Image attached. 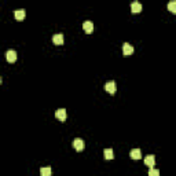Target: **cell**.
I'll list each match as a JSON object with an SVG mask.
<instances>
[{
    "label": "cell",
    "instance_id": "cell-1",
    "mask_svg": "<svg viewBox=\"0 0 176 176\" xmlns=\"http://www.w3.org/2000/svg\"><path fill=\"white\" fill-rule=\"evenodd\" d=\"M122 54L125 55V57L132 55V54H134V47H132L131 44H128V43H125V44L122 45Z\"/></svg>",
    "mask_w": 176,
    "mask_h": 176
},
{
    "label": "cell",
    "instance_id": "cell-2",
    "mask_svg": "<svg viewBox=\"0 0 176 176\" xmlns=\"http://www.w3.org/2000/svg\"><path fill=\"white\" fill-rule=\"evenodd\" d=\"M105 90L108 91L109 94H114L117 90V87H116V83L114 81H108V83L105 84Z\"/></svg>",
    "mask_w": 176,
    "mask_h": 176
},
{
    "label": "cell",
    "instance_id": "cell-3",
    "mask_svg": "<svg viewBox=\"0 0 176 176\" xmlns=\"http://www.w3.org/2000/svg\"><path fill=\"white\" fill-rule=\"evenodd\" d=\"M73 147H75V150H77V151H81V150L84 149V142H83V139H80V138H76V139L73 140Z\"/></svg>",
    "mask_w": 176,
    "mask_h": 176
},
{
    "label": "cell",
    "instance_id": "cell-4",
    "mask_svg": "<svg viewBox=\"0 0 176 176\" xmlns=\"http://www.w3.org/2000/svg\"><path fill=\"white\" fill-rule=\"evenodd\" d=\"M6 58H7V61H8L10 63L15 62V61H17V52H15L14 50H8L6 52Z\"/></svg>",
    "mask_w": 176,
    "mask_h": 176
},
{
    "label": "cell",
    "instance_id": "cell-5",
    "mask_svg": "<svg viewBox=\"0 0 176 176\" xmlns=\"http://www.w3.org/2000/svg\"><path fill=\"white\" fill-rule=\"evenodd\" d=\"M55 117H57L59 121H65L66 117H68V114H66V110H65V109H58V110L55 111Z\"/></svg>",
    "mask_w": 176,
    "mask_h": 176
},
{
    "label": "cell",
    "instance_id": "cell-6",
    "mask_svg": "<svg viewBox=\"0 0 176 176\" xmlns=\"http://www.w3.org/2000/svg\"><path fill=\"white\" fill-rule=\"evenodd\" d=\"M52 43H54L55 45H62L63 44V35L62 33L54 35V36H52Z\"/></svg>",
    "mask_w": 176,
    "mask_h": 176
},
{
    "label": "cell",
    "instance_id": "cell-7",
    "mask_svg": "<svg viewBox=\"0 0 176 176\" xmlns=\"http://www.w3.org/2000/svg\"><path fill=\"white\" fill-rule=\"evenodd\" d=\"M131 11L134 12V14H139V12L142 11V4H140L139 2H134V3H131Z\"/></svg>",
    "mask_w": 176,
    "mask_h": 176
},
{
    "label": "cell",
    "instance_id": "cell-8",
    "mask_svg": "<svg viewBox=\"0 0 176 176\" xmlns=\"http://www.w3.org/2000/svg\"><path fill=\"white\" fill-rule=\"evenodd\" d=\"M129 155H131L132 160H140V158H142V151H140L139 149H132L131 153H129Z\"/></svg>",
    "mask_w": 176,
    "mask_h": 176
},
{
    "label": "cell",
    "instance_id": "cell-9",
    "mask_svg": "<svg viewBox=\"0 0 176 176\" xmlns=\"http://www.w3.org/2000/svg\"><path fill=\"white\" fill-rule=\"evenodd\" d=\"M144 164H146L147 167H150V168L154 167V164H155L154 155H146V157H144Z\"/></svg>",
    "mask_w": 176,
    "mask_h": 176
},
{
    "label": "cell",
    "instance_id": "cell-10",
    "mask_svg": "<svg viewBox=\"0 0 176 176\" xmlns=\"http://www.w3.org/2000/svg\"><path fill=\"white\" fill-rule=\"evenodd\" d=\"M83 29L85 30V33H92L94 30V24L91 21H85L83 24Z\"/></svg>",
    "mask_w": 176,
    "mask_h": 176
},
{
    "label": "cell",
    "instance_id": "cell-11",
    "mask_svg": "<svg viewBox=\"0 0 176 176\" xmlns=\"http://www.w3.org/2000/svg\"><path fill=\"white\" fill-rule=\"evenodd\" d=\"M25 15H26L25 10H17V11H15V19H18V21H22V19L25 18Z\"/></svg>",
    "mask_w": 176,
    "mask_h": 176
},
{
    "label": "cell",
    "instance_id": "cell-12",
    "mask_svg": "<svg viewBox=\"0 0 176 176\" xmlns=\"http://www.w3.org/2000/svg\"><path fill=\"white\" fill-rule=\"evenodd\" d=\"M103 154H105V158H106V160H113V158H114L113 150H111V149H105Z\"/></svg>",
    "mask_w": 176,
    "mask_h": 176
},
{
    "label": "cell",
    "instance_id": "cell-13",
    "mask_svg": "<svg viewBox=\"0 0 176 176\" xmlns=\"http://www.w3.org/2000/svg\"><path fill=\"white\" fill-rule=\"evenodd\" d=\"M168 10L171 12H173V14H176V0H172V2L168 3Z\"/></svg>",
    "mask_w": 176,
    "mask_h": 176
},
{
    "label": "cell",
    "instance_id": "cell-14",
    "mask_svg": "<svg viewBox=\"0 0 176 176\" xmlns=\"http://www.w3.org/2000/svg\"><path fill=\"white\" fill-rule=\"evenodd\" d=\"M40 175L42 176H51V168L50 167H45L40 169Z\"/></svg>",
    "mask_w": 176,
    "mask_h": 176
},
{
    "label": "cell",
    "instance_id": "cell-15",
    "mask_svg": "<svg viewBox=\"0 0 176 176\" xmlns=\"http://www.w3.org/2000/svg\"><path fill=\"white\" fill-rule=\"evenodd\" d=\"M149 176H160V171H158V169H154V168H150Z\"/></svg>",
    "mask_w": 176,
    "mask_h": 176
}]
</instances>
